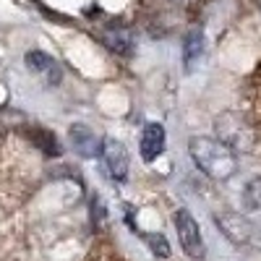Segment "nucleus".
I'll return each instance as SVG.
<instances>
[{
	"label": "nucleus",
	"mask_w": 261,
	"mask_h": 261,
	"mask_svg": "<svg viewBox=\"0 0 261 261\" xmlns=\"http://www.w3.org/2000/svg\"><path fill=\"white\" fill-rule=\"evenodd\" d=\"M217 136L222 144H227L232 151H251L253 149V130L238 113H222L217 118Z\"/></svg>",
	"instance_id": "f03ea898"
},
{
	"label": "nucleus",
	"mask_w": 261,
	"mask_h": 261,
	"mask_svg": "<svg viewBox=\"0 0 261 261\" xmlns=\"http://www.w3.org/2000/svg\"><path fill=\"white\" fill-rule=\"evenodd\" d=\"M214 222H217V227L222 230V235L227 238V241H232L235 246H243V243H248L253 238L251 220H246V217L238 214V212H220V214H214Z\"/></svg>",
	"instance_id": "39448f33"
},
{
	"label": "nucleus",
	"mask_w": 261,
	"mask_h": 261,
	"mask_svg": "<svg viewBox=\"0 0 261 261\" xmlns=\"http://www.w3.org/2000/svg\"><path fill=\"white\" fill-rule=\"evenodd\" d=\"M201 53H204V34H201L199 29H193V32L186 37V42H183V60H186V68H188V71L193 68L196 63H199Z\"/></svg>",
	"instance_id": "1a4fd4ad"
},
{
	"label": "nucleus",
	"mask_w": 261,
	"mask_h": 261,
	"mask_svg": "<svg viewBox=\"0 0 261 261\" xmlns=\"http://www.w3.org/2000/svg\"><path fill=\"white\" fill-rule=\"evenodd\" d=\"M107 45H110L115 53H120V55H128L130 47H134L128 34H107Z\"/></svg>",
	"instance_id": "9b49d317"
},
{
	"label": "nucleus",
	"mask_w": 261,
	"mask_h": 261,
	"mask_svg": "<svg viewBox=\"0 0 261 261\" xmlns=\"http://www.w3.org/2000/svg\"><path fill=\"white\" fill-rule=\"evenodd\" d=\"M258 6H261V0H258Z\"/></svg>",
	"instance_id": "ddd939ff"
},
{
	"label": "nucleus",
	"mask_w": 261,
	"mask_h": 261,
	"mask_svg": "<svg viewBox=\"0 0 261 261\" xmlns=\"http://www.w3.org/2000/svg\"><path fill=\"white\" fill-rule=\"evenodd\" d=\"M243 206L251 209V212H258L261 209V175L251 178L243 188Z\"/></svg>",
	"instance_id": "9d476101"
},
{
	"label": "nucleus",
	"mask_w": 261,
	"mask_h": 261,
	"mask_svg": "<svg viewBox=\"0 0 261 261\" xmlns=\"http://www.w3.org/2000/svg\"><path fill=\"white\" fill-rule=\"evenodd\" d=\"M188 151L204 175L212 180H227L235 175L238 170V157L235 151L222 144L220 139H209V136H193L188 141Z\"/></svg>",
	"instance_id": "f257e3e1"
},
{
	"label": "nucleus",
	"mask_w": 261,
	"mask_h": 261,
	"mask_svg": "<svg viewBox=\"0 0 261 261\" xmlns=\"http://www.w3.org/2000/svg\"><path fill=\"white\" fill-rule=\"evenodd\" d=\"M68 139H71V146L79 151L81 157H94L99 151V144H102L94 130H89L86 125H73L68 130Z\"/></svg>",
	"instance_id": "0eeeda50"
},
{
	"label": "nucleus",
	"mask_w": 261,
	"mask_h": 261,
	"mask_svg": "<svg viewBox=\"0 0 261 261\" xmlns=\"http://www.w3.org/2000/svg\"><path fill=\"white\" fill-rule=\"evenodd\" d=\"M27 63H29L32 71H37L42 79L50 81L53 86L60 81V68H58V63L50 55H45V53H29L27 55Z\"/></svg>",
	"instance_id": "6e6552de"
},
{
	"label": "nucleus",
	"mask_w": 261,
	"mask_h": 261,
	"mask_svg": "<svg viewBox=\"0 0 261 261\" xmlns=\"http://www.w3.org/2000/svg\"><path fill=\"white\" fill-rule=\"evenodd\" d=\"M146 243L154 248V253H157L160 258H167V256H170V243L165 241L162 235H146Z\"/></svg>",
	"instance_id": "f8f14e48"
},
{
	"label": "nucleus",
	"mask_w": 261,
	"mask_h": 261,
	"mask_svg": "<svg viewBox=\"0 0 261 261\" xmlns=\"http://www.w3.org/2000/svg\"><path fill=\"white\" fill-rule=\"evenodd\" d=\"M165 149V128L160 123H149L141 134V160L154 162Z\"/></svg>",
	"instance_id": "423d86ee"
},
{
	"label": "nucleus",
	"mask_w": 261,
	"mask_h": 261,
	"mask_svg": "<svg viewBox=\"0 0 261 261\" xmlns=\"http://www.w3.org/2000/svg\"><path fill=\"white\" fill-rule=\"evenodd\" d=\"M175 230L180 238V246L191 258H204V241H201V230L199 222L193 220V214L188 209L175 212Z\"/></svg>",
	"instance_id": "7ed1b4c3"
},
{
	"label": "nucleus",
	"mask_w": 261,
	"mask_h": 261,
	"mask_svg": "<svg viewBox=\"0 0 261 261\" xmlns=\"http://www.w3.org/2000/svg\"><path fill=\"white\" fill-rule=\"evenodd\" d=\"M99 154L105 160L107 172L113 175V180L125 183L128 180V167H130V157H128V149L118 141V139H105L99 144Z\"/></svg>",
	"instance_id": "20e7f679"
}]
</instances>
